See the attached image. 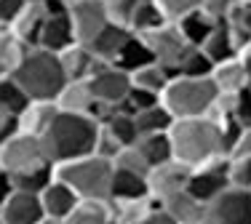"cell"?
<instances>
[{
	"label": "cell",
	"mask_w": 251,
	"mask_h": 224,
	"mask_svg": "<svg viewBox=\"0 0 251 224\" xmlns=\"http://www.w3.org/2000/svg\"><path fill=\"white\" fill-rule=\"evenodd\" d=\"M169 136L174 160L184 163L187 168H198L203 163L225 155L222 126L214 115L176 117L169 128Z\"/></svg>",
	"instance_id": "1"
},
{
	"label": "cell",
	"mask_w": 251,
	"mask_h": 224,
	"mask_svg": "<svg viewBox=\"0 0 251 224\" xmlns=\"http://www.w3.org/2000/svg\"><path fill=\"white\" fill-rule=\"evenodd\" d=\"M97 134H99V117L59 110V115L53 117V123L40 136V141H43L49 160L56 166V163H64V160L91 155L94 144H97Z\"/></svg>",
	"instance_id": "2"
},
{
	"label": "cell",
	"mask_w": 251,
	"mask_h": 224,
	"mask_svg": "<svg viewBox=\"0 0 251 224\" xmlns=\"http://www.w3.org/2000/svg\"><path fill=\"white\" fill-rule=\"evenodd\" d=\"M11 78L25 88L29 99H49V102H56L59 91L67 83L59 54L46 51L40 45H32V48L25 51V56L11 72Z\"/></svg>",
	"instance_id": "3"
},
{
	"label": "cell",
	"mask_w": 251,
	"mask_h": 224,
	"mask_svg": "<svg viewBox=\"0 0 251 224\" xmlns=\"http://www.w3.org/2000/svg\"><path fill=\"white\" fill-rule=\"evenodd\" d=\"M115 163L99 155H83L53 166V176L70 184L83 200H110V184Z\"/></svg>",
	"instance_id": "4"
},
{
	"label": "cell",
	"mask_w": 251,
	"mask_h": 224,
	"mask_svg": "<svg viewBox=\"0 0 251 224\" xmlns=\"http://www.w3.org/2000/svg\"><path fill=\"white\" fill-rule=\"evenodd\" d=\"M219 88L211 78H190V75H174L166 86L160 102L174 117H198L211 115Z\"/></svg>",
	"instance_id": "5"
},
{
	"label": "cell",
	"mask_w": 251,
	"mask_h": 224,
	"mask_svg": "<svg viewBox=\"0 0 251 224\" xmlns=\"http://www.w3.org/2000/svg\"><path fill=\"white\" fill-rule=\"evenodd\" d=\"M51 166L49 155L43 150L40 136L25 131H14L5 139H0V171L16 176V174H27V171Z\"/></svg>",
	"instance_id": "6"
},
{
	"label": "cell",
	"mask_w": 251,
	"mask_h": 224,
	"mask_svg": "<svg viewBox=\"0 0 251 224\" xmlns=\"http://www.w3.org/2000/svg\"><path fill=\"white\" fill-rule=\"evenodd\" d=\"M142 38L147 40V45H150L152 56L158 64H163L166 69H171V72H179V67H182L184 56L193 51V45L184 40L182 29H179L174 22H166V24L150 29V32H145Z\"/></svg>",
	"instance_id": "7"
},
{
	"label": "cell",
	"mask_w": 251,
	"mask_h": 224,
	"mask_svg": "<svg viewBox=\"0 0 251 224\" xmlns=\"http://www.w3.org/2000/svg\"><path fill=\"white\" fill-rule=\"evenodd\" d=\"M88 86H91L97 102L101 104V115H104L107 110L121 107V104L126 102V96H128V91H131V72L121 69L118 64L104 62L97 72L88 78Z\"/></svg>",
	"instance_id": "8"
},
{
	"label": "cell",
	"mask_w": 251,
	"mask_h": 224,
	"mask_svg": "<svg viewBox=\"0 0 251 224\" xmlns=\"http://www.w3.org/2000/svg\"><path fill=\"white\" fill-rule=\"evenodd\" d=\"M203 224H251V190L227 187L206 203Z\"/></svg>",
	"instance_id": "9"
},
{
	"label": "cell",
	"mask_w": 251,
	"mask_h": 224,
	"mask_svg": "<svg viewBox=\"0 0 251 224\" xmlns=\"http://www.w3.org/2000/svg\"><path fill=\"white\" fill-rule=\"evenodd\" d=\"M227 160L230 157L222 155V157H214V160L203 163V166L190 171V179H187V192L195 195L201 203H208L225 192L230 187V179H227Z\"/></svg>",
	"instance_id": "10"
},
{
	"label": "cell",
	"mask_w": 251,
	"mask_h": 224,
	"mask_svg": "<svg viewBox=\"0 0 251 224\" xmlns=\"http://www.w3.org/2000/svg\"><path fill=\"white\" fill-rule=\"evenodd\" d=\"M70 22H73L77 43L88 45L110 22L104 0H70Z\"/></svg>",
	"instance_id": "11"
},
{
	"label": "cell",
	"mask_w": 251,
	"mask_h": 224,
	"mask_svg": "<svg viewBox=\"0 0 251 224\" xmlns=\"http://www.w3.org/2000/svg\"><path fill=\"white\" fill-rule=\"evenodd\" d=\"M190 171L184 163L179 160H166V163H158V166L150 168V174H147V184H150V195L158 200V203H163L166 198L176 195V192L187 190V179H190Z\"/></svg>",
	"instance_id": "12"
},
{
	"label": "cell",
	"mask_w": 251,
	"mask_h": 224,
	"mask_svg": "<svg viewBox=\"0 0 251 224\" xmlns=\"http://www.w3.org/2000/svg\"><path fill=\"white\" fill-rule=\"evenodd\" d=\"M0 208H3L5 224H38L46 216L40 195L38 192H27V190H14L0 203Z\"/></svg>",
	"instance_id": "13"
},
{
	"label": "cell",
	"mask_w": 251,
	"mask_h": 224,
	"mask_svg": "<svg viewBox=\"0 0 251 224\" xmlns=\"http://www.w3.org/2000/svg\"><path fill=\"white\" fill-rule=\"evenodd\" d=\"M56 107L62 112H75V115H94L101 117V104L97 102L88 80H67L56 96Z\"/></svg>",
	"instance_id": "14"
},
{
	"label": "cell",
	"mask_w": 251,
	"mask_h": 224,
	"mask_svg": "<svg viewBox=\"0 0 251 224\" xmlns=\"http://www.w3.org/2000/svg\"><path fill=\"white\" fill-rule=\"evenodd\" d=\"M80 195L73 190L70 184H64L62 179H53L49 184L43 187V192H40V203H43V214L51 216V219H67L70 214H73V208L77 203H80Z\"/></svg>",
	"instance_id": "15"
},
{
	"label": "cell",
	"mask_w": 251,
	"mask_h": 224,
	"mask_svg": "<svg viewBox=\"0 0 251 224\" xmlns=\"http://www.w3.org/2000/svg\"><path fill=\"white\" fill-rule=\"evenodd\" d=\"M73 43H77L73 22H70V11L67 14H49L43 22V29H40L38 45L46 51H53V54H62L64 48H70Z\"/></svg>",
	"instance_id": "16"
},
{
	"label": "cell",
	"mask_w": 251,
	"mask_h": 224,
	"mask_svg": "<svg viewBox=\"0 0 251 224\" xmlns=\"http://www.w3.org/2000/svg\"><path fill=\"white\" fill-rule=\"evenodd\" d=\"M59 59H62L67 80H88L101 64H104L86 43H73L70 48H64L62 54H59Z\"/></svg>",
	"instance_id": "17"
},
{
	"label": "cell",
	"mask_w": 251,
	"mask_h": 224,
	"mask_svg": "<svg viewBox=\"0 0 251 224\" xmlns=\"http://www.w3.org/2000/svg\"><path fill=\"white\" fill-rule=\"evenodd\" d=\"M46 16L49 14H46L43 3H40V0H29L8 29L27 45V48H32V45H38V38H40V29H43Z\"/></svg>",
	"instance_id": "18"
},
{
	"label": "cell",
	"mask_w": 251,
	"mask_h": 224,
	"mask_svg": "<svg viewBox=\"0 0 251 224\" xmlns=\"http://www.w3.org/2000/svg\"><path fill=\"white\" fill-rule=\"evenodd\" d=\"M56 115H59L56 102H49V99H32V102L27 104V110L16 117V123H19V131L32 134V136H43Z\"/></svg>",
	"instance_id": "19"
},
{
	"label": "cell",
	"mask_w": 251,
	"mask_h": 224,
	"mask_svg": "<svg viewBox=\"0 0 251 224\" xmlns=\"http://www.w3.org/2000/svg\"><path fill=\"white\" fill-rule=\"evenodd\" d=\"M160 205H163L166 214H169L176 224H203V219H206V203H201V200L195 195H190L187 190L166 198Z\"/></svg>",
	"instance_id": "20"
},
{
	"label": "cell",
	"mask_w": 251,
	"mask_h": 224,
	"mask_svg": "<svg viewBox=\"0 0 251 224\" xmlns=\"http://www.w3.org/2000/svg\"><path fill=\"white\" fill-rule=\"evenodd\" d=\"M136 198H152L147 174H134V171L118 168L112 171V184H110V200H136Z\"/></svg>",
	"instance_id": "21"
},
{
	"label": "cell",
	"mask_w": 251,
	"mask_h": 224,
	"mask_svg": "<svg viewBox=\"0 0 251 224\" xmlns=\"http://www.w3.org/2000/svg\"><path fill=\"white\" fill-rule=\"evenodd\" d=\"M131 38V29L123 24H115V22H107V27L101 29L97 38L88 43V48L97 54L101 62H115V56L121 54V48L126 45V40Z\"/></svg>",
	"instance_id": "22"
},
{
	"label": "cell",
	"mask_w": 251,
	"mask_h": 224,
	"mask_svg": "<svg viewBox=\"0 0 251 224\" xmlns=\"http://www.w3.org/2000/svg\"><path fill=\"white\" fill-rule=\"evenodd\" d=\"M211 80H214V86H217L219 91H230V93H238V91H243L246 86H251L241 56H232V59H227V62L214 64Z\"/></svg>",
	"instance_id": "23"
},
{
	"label": "cell",
	"mask_w": 251,
	"mask_h": 224,
	"mask_svg": "<svg viewBox=\"0 0 251 224\" xmlns=\"http://www.w3.org/2000/svg\"><path fill=\"white\" fill-rule=\"evenodd\" d=\"M150 62H155V56H152L150 45H147V40L142 38V35L131 32V38L126 40V45L121 48V54L115 56L112 64H118L126 72H134V69L145 67V64H150Z\"/></svg>",
	"instance_id": "24"
},
{
	"label": "cell",
	"mask_w": 251,
	"mask_h": 224,
	"mask_svg": "<svg viewBox=\"0 0 251 224\" xmlns=\"http://www.w3.org/2000/svg\"><path fill=\"white\" fill-rule=\"evenodd\" d=\"M176 27L182 29L184 40H187V43L193 45V48H201V45L206 43L208 35H211L214 29H217V22H214L203 8H198V11H193V14H187L184 19H179V22H176Z\"/></svg>",
	"instance_id": "25"
},
{
	"label": "cell",
	"mask_w": 251,
	"mask_h": 224,
	"mask_svg": "<svg viewBox=\"0 0 251 224\" xmlns=\"http://www.w3.org/2000/svg\"><path fill=\"white\" fill-rule=\"evenodd\" d=\"M201 51L211 59L214 64L238 56V45H235V38H232V32H230V24H217V29H214L206 38V43L201 45Z\"/></svg>",
	"instance_id": "26"
},
{
	"label": "cell",
	"mask_w": 251,
	"mask_h": 224,
	"mask_svg": "<svg viewBox=\"0 0 251 224\" xmlns=\"http://www.w3.org/2000/svg\"><path fill=\"white\" fill-rule=\"evenodd\" d=\"M101 123H104V126L110 128L112 136L121 141L123 147L134 144V141L139 139V128H136L134 115H131V112H126V110H121V107L107 110L104 115H101Z\"/></svg>",
	"instance_id": "27"
},
{
	"label": "cell",
	"mask_w": 251,
	"mask_h": 224,
	"mask_svg": "<svg viewBox=\"0 0 251 224\" xmlns=\"http://www.w3.org/2000/svg\"><path fill=\"white\" fill-rule=\"evenodd\" d=\"M134 120H136V128H139V136H147V134H166L176 117L166 110L163 102H158V104H152V107L136 112Z\"/></svg>",
	"instance_id": "28"
},
{
	"label": "cell",
	"mask_w": 251,
	"mask_h": 224,
	"mask_svg": "<svg viewBox=\"0 0 251 224\" xmlns=\"http://www.w3.org/2000/svg\"><path fill=\"white\" fill-rule=\"evenodd\" d=\"M112 211L110 200H80L73 208V214L64 219V224H110Z\"/></svg>",
	"instance_id": "29"
},
{
	"label": "cell",
	"mask_w": 251,
	"mask_h": 224,
	"mask_svg": "<svg viewBox=\"0 0 251 224\" xmlns=\"http://www.w3.org/2000/svg\"><path fill=\"white\" fill-rule=\"evenodd\" d=\"M171 78H174V72L166 69L163 64H158V62H150V64H145V67L131 72V83L139 86V88H147V91L158 93V96H163V91H166V86H169Z\"/></svg>",
	"instance_id": "30"
},
{
	"label": "cell",
	"mask_w": 251,
	"mask_h": 224,
	"mask_svg": "<svg viewBox=\"0 0 251 224\" xmlns=\"http://www.w3.org/2000/svg\"><path fill=\"white\" fill-rule=\"evenodd\" d=\"M158 205L155 198H136V200H110V211H112V222L118 224H134L139 222L147 211H152Z\"/></svg>",
	"instance_id": "31"
},
{
	"label": "cell",
	"mask_w": 251,
	"mask_h": 224,
	"mask_svg": "<svg viewBox=\"0 0 251 224\" xmlns=\"http://www.w3.org/2000/svg\"><path fill=\"white\" fill-rule=\"evenodd\" d=\"M136 144H139V150L145 152V157L150 160V166H158V163H166V160L174 157L169 131H166V134H147V136H139V139H136Z\"/></svg>",
	"instance_id": "32"
},
{
	"label": "cell",
	"mask_w": 251,
	"mask_h": 224,
	"mask_svg": "<svg viewBox=\"0 0 251 224\" xmlns=\"http://www.w3.org/2000/svg\"><path fill=\"white\" fill-rule=\"evenodd\" d=\"M166 24V16L163 11L158 8V3L155 0H139L136 3V11H134V19H131V32L136 35H145L150 32V29Z\"/></svg>",
	"instance_id": "33"
},
{
	"label": "cell",
	"mask_w": 251,
	"mask_h": 224,
	"mask_svg": "<svg viewBox=\"0 0 251 224\" xmlns=\"http://www.w3.org/2000/svg\"><path fill=\"white\" fill-rule=\"evenodd\" d=\"M0 102H3V107L8 110L11 117H19L22 112L27 110V104L32 102V99H29L25 88H22V86L8 75V78L0 80Z\"/></svg>",
	"instance_id": "34"
},
{
	"label": "cell",
	"mask_w": 251,
	"mask_h": 224,
	"mask_svg": "<svg viewBox=\"0 0 251 224\" xmlns=\"http://www.w3.org/2000/svg\"><path fill=\"white\" fill-rule=\"evenodd\" d=\"M25 51H27V45L22 43V40L16 38L8 27L0 29V62L8 67V72H14V69H16V64L22 62Z\"/></svg>",
	"instance_id": "35"
},
{
	"label": "cell",
	"mask_w": 251,
	"mask_h": 224,
	"mask_svg": "<svg viewBox=\"0 0 251 224\" xmlns=\"http://www.w3.org/2000/svg\"><path fill=\"white\" fill-rule=\"evenodd\" d=\"M14 179V187L16 190H27V192H43V187L53 179V163L51 166H43V168H35V171H27V174H16L11 176Z\"/></svg>",
	"instance_id": "36"
},
{
	"label": "cell",
	"mask_w": 251,
	"mask_h": 224,
	"mask_svg": "<svg viewBox=\"0 0 251 224\" xmlns=\"http://www.w3.org/2000/svg\"><path fill=\"white\" fill-rule=\"evenodd\" d=\"M214 72V62L203 54L201 48H193L187 56H184L182 67H179L176 75H190V78H211Z\"/></svg>",
	"instance_id": "37"
},
{
	"label": "cell",
	"mask_w": 251,
	"mask_h": 224,
	"mask_svg": "<svg viewBox=\"0 0 251 224\" xmlns=\"http://www.w3.org/2000/svg\"><path fill=\"white\" fill-rule=\"evenodd\" d=\"M115 166L118 168H126V171H134V174H150V160L145 157V152L139 150V144H128L121 150V155L115 157Z\"/></svg>",
	"instance_id": "38"
},
{
	"label": "cell",
	"mask_w": 251,
	"mask_h": 224,
	"mask_svg": "<svg viewBox=\"0 0 251 224\" xmlns=\"http://www.w3.org/2000/svg\"><path fill=\"white\" fill-rule=\"evenodd\" d=\"M158 102H160L158 93H152V91H147V88H139V86L131 83V91H128V96H126V102L121 104V110L131 112V115H136V112L152 107V104H158Z\"/></svg>",
	"instance_id": "39"
},
{
	"label": "cell",
	"mask_w": 251,
	"mask_h": 224,
	"mask_svg": "<svg viewBox=\"0 0 251 224\" xmlns=\"http://www.w3.org/2000/svg\"><path fill=\"white\" fill-rule=\"evenodd\" d=\"M227 179H230V187L251 190V157H230L227 160Z\"/></svg>",
	"instance_id": "40"
},
{
	"label": "cell",
	"mask_w": 251,
	"mask_h": 224,
	"mask_svg": "<svg viewBox=\"0 0 251 224\" xmlns=\"http://www.w3.org/2000/svg\"><path fill=\"white\" fill-rule=\"evenodd\" d=\"M155 3H158L160 11H163L166 22H174V24H176V22L184 19L187 14L198 11L203 0H155Z\"/></svg>",
	"instance_id": "41"
},
{
	"label": "cell",
	"mask_w": 251,
	"mask_h": 224,
	"mask_svg": "<svg viewBox=\"0 0 251 224\" xmlns=\"http://www.w3.org/2000/svg\"><path fill=\"white\" fill-rule=\"evenodd\" d=\"M121 150H123V144H121L115 136H112V131L99 120V134H97V144H94V155L107 157V160L115 163V157L121 155Z\"/></svg>",
	"instance_id": "42"
},
{
	"label": "cell",
	"mask_w": 251,
	"mask_h": 224,
	"mask_svg": "<svg viewBox=\"0 0 251 224\" xmlns=\"http://www.w3.org/2000/svg\"><path fill=\"white\" fill-rule=\"evenodd\" d=\"M139 0H104L107 8V19L115 22V24H123L131 29V19H134V11Z\"/></svg>",
	"instance_id": "43"
},
{
	"label": "cell",
	"mask_w": 251,
	"mask_h": 224,
	"mask_svg": "<svg viewBox=\"0 0 251 224\" xmlns=\"http://www.w3.org/2000/svg\"><path fill=\"white\" fill-rule=\"evenodd\" d=\"M201 8L206 11L217 24H227V22L232 19V14H235L238 3L235 0H203Z\"/></svg>",
	"instance_id": "44"
},
{
	"label": "cell",
	"mask_w": 251,
	"mask_h": 224,
	"mask_svg": "<svg viewBox=\"0 0 251 224\" xmlns=\"http://www.w3.org/2000/svg\"><path fill=\"white\" fill-rule=\"evenodd\" d=\"M232 117H235L243 128H251V86H246L243 91H238L235 112H232Z\"/></svg>",
	"instance_id": "45"
},
{
	"label": "cell",
	"mask_w": 251,
	"mask_h": 224,
	"mask_svg": "<svg viewBox=\"0 0 251 224\" xmlns=\"http://www.w3.org/2000/svg\"><path fill=\"white\" fill-rule=\"evenodd\" d=\"M29 0H0V27H11Z\"/></svg>",
	"instance_id": "46"
},
{
	"label": "cell",
	"mask_w": 251,
	"mask_h": 224,
	"mask_svg": "<svg viewBox=\"0 0 251 224\" xmlns=\"http://www.w3.org/2000/svg\"><path fill=\"white\" fill-rule=\"evenodd\" d=\"M227 157H251V128H243L241 131V136L230 147Z\"/></svg>",
	"instance_id": "47"
},
{
	"label": "cell",
	"mask_w": 251,
	"mask_h": 224,
	"mask_svg": "<svg viewBox=\"0 0 251 224\" xmlns=\"http://www.w3.org/2000/svg\"><path fill=\"white\" fill-rule=\"evenodd\" d=\"M134 224H176V222L171 219V216L166 214V208H163V205L158 203V205H155L152 211H147V214L142 216L139 222H134Z\"/></svg>",
	"instance_id": "48"
},
{
	"label": "cell",
	"mask_w": 251,
	"mask_h": 224,
	"mask_svg": "<svg viewBox=\"0 0 251 224\" xmlns=\"http://www.w3.org/2000/svg\"><path fill=\"white\" fill-rule=\"evenodd\" d=\"M230 22H232V24H238L241 29H246V32L251 35V5H238Z\"/></svg>",
	"instance_id": "49"
},
{
	"label": "cell",
	"mask_w": 251,
	"mask_h": 224,
	"mask_svg": "<svg viewBox=\"0 0 251 224\" xmlns=\"http://www.w3.org/2000/svg\"><path fill=\"white\" fill-rule=\"evenodd\" d=\"M238 56H241L243 67H246V75H249V83H251V43L246 45V48H241V51H238Z\"/></svg>",
	"instance_id": "50"
},
{
	"label": "cell",
	"mask_w": 251,
	"mask_h": 224,
	"mask_svg": "<svg viewBox=\"0 0 251 224\" xmlns=\"http://www.w3.org/2000/svg\"><path fill=\"white\" fill-rule=\"evenodd\" d=\"M11 120H14V117L8 115V110H5V107H3V102H0V131H3V128L8 126Z\"/></svg>",
	"instance_id": "51"
},
{
	"label": "cell",
	"mask_w": 251,
	"mask_h": 224,
	"mask_svg": "<svg viewBox=\"0 0 251 224\" xmlns=\"http://www.w3.org/2000/svg\"><path fill=\"white\" fill-rule=\"evenodd\" d=\"M38 224H64V219H51V216H43Z\"/></svg>",
	"instance_id": "52"
},
{
	"label": "cell",
	"mask_w": 251,
	"mask_h": 224,
	"mask_svg": "<svg viewBox=\"0 0 251 224\" xmlns=\"http://www.w3.org/2000/svg\"><path fill=\"white\" fill-rule=\"evenodd\" d=\"M8 75H11V72H8V67H5L3 62H0V80H3V78H8Z\"/></svg>",
	"instance_id": "53"
},
{
	"label": "cell",
	"mask_w": 251,
	"mask_h": 224,
	"mask_svg": "<svg viewBox=\"0 0 251 224\" xmlns=\"http://www.w3.org/2000/svg\"><path fill=\"white\" fill-rule=\"evenodd\" d=\"M238 5H251V0H235Z\"/></svg>",
	"instance_id": "54"
},
{
	"label": "cell",
	"mask_w": 251,
	"mask_h": 224,
	"mask_svg": "<svg viewBox=\"0 0 251 224\" xmlns=\"http://www.w3.org/2000/svg\"><path fill=\"white\" fill-rule=\"evenodd\" d=\"M0 224H5V216H3V208H0Z\"/></svg>",
	"instance_id": "55"
},
{
	"label": "cell",
	"mask_w": 251,
	"mask_h": 224,
	"mask_svg": "<svg viewBox=\"0 0 251 224\" xmlns=\"http://www.w3.org/2000/svg\"><path fill=\"white\" fill-rule=\"evenodd\" d=\"M0 29H3V27H0Z\"/></svg>",
	"instance_id": "56"
}]
</instances>
